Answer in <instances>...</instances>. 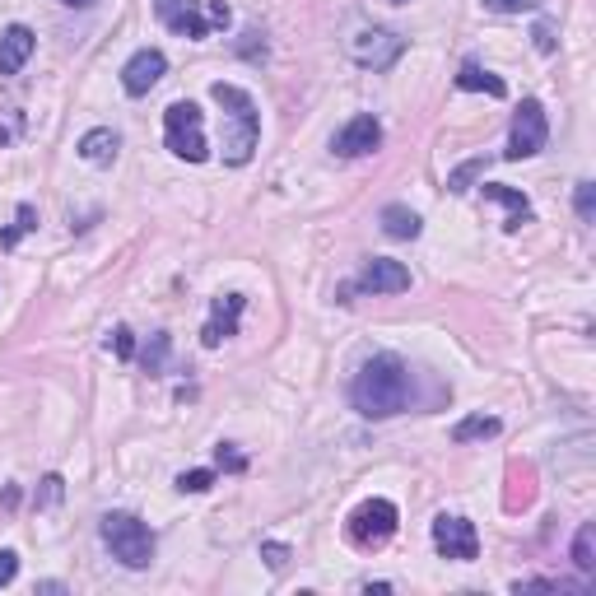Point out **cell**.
Wrapping results in <instances>:
<instances>
[{
  "label": "cell",
  "mask_w": 596,
  "mask_h": 596,
  "mask_svg": "<svg viewBox=\"0 0 596 596\" xmlns=\"http://www.w3.org/2000/svg\"><path fill=\"white\" fill-rule=\"evenodd\" d=\"M480 196H485V201H499L503 210H508L503 233H517L522 224H531V201L517 187H503V182H480Z\"/></svg>",
  "instance_id": "9a60e30c"
},
{
  "label": "cell",
  "mask_w": 596,
  "mask_h": 596,
  "mask_svg": "<svg viewBox=\"0 0 596 596\" xmlns=\"http://www.w3.org/2000/svg\"><path fill=\"white\" fill-rule=\"evenodd\" d=\"M215 461L224 466V471H233V475L247 471V457H243V452H238L233 443H219V447H215Z\"/></svg>",
  "instance_id": "484cf974"
},
{
  "label": "cell",
  "mask_w": 596,
  "mask_h": 596,
  "mask_svg": "<svg viewBox=\"0 0 596 596\" xmlns=\"http://www.w3.org/2000/svg\"><path fill=\"white\" fill-rule=\"evenodd\" d=\"M396 527H401V513H396L392 499H364L345 517V536H350V545H359V550H382V545L396 536Z\"/></svg>",
  "instance_id": "8992f818"
},
{
  "label": "cell",
  "mask_w": 596,
  "mask_h": 596,
  "mask_svg": "<svg viewBox=\"0 0 596 596\" xmlns=\"http://www.w3.org/2000/svg\"><path fill=\"white\" fill-rule=\"evenodd\" d=\"M38 229V205H19V210H14V224L5 233H0V247H5V252H14V247H19V238H24V233H33Z\"/></svg>",
  "instance_id": "ffe728a7"
},
{
  "label": "cell",
  "mask_w": 596,
  "mask_h": 596,
  "mask_svg": "<svg viewBox=\"0 0 596 596\" xmlns=\"http://www.w3.org/2000/svg\"><path fill=\"white\" fill-rule=\"evenodd\" d=\"M163 75H168V56H163L159 47H140V52L122 66V89L131 98H145L149 89L163 80Z\"/></svg>",
  "instance_id": "8fae6325"
},
{
  "label": "cell",
  "mask_w": 596,
  "mask_h": 596,
  "mask_svg": "<svg viewBox=\"0 0 596 596\" xmlns=\"http://www.w3.org/2000/svg\"><path fill=\"white\" fill-rule=\"evenodd\" d=\"M154 14H159L163 28H173L177 38H191V42L224 33L233 19V10L224 0H154Z\"/></svg>",
  "instance_id": "3957f363"
},
{
  "label": "cell",
  "mask_w": 596,
  "mask_h": 596,
  "mask_svg": "<svg viewBox=\"0 0 596 596\" xmlns=\"http://www.w3.org/2000/svg\"><path fill=\"white\" fill-rule=\"evenodd\" d=\"M392 5H406V0H392Z\"/></svg>",
  "instance_id": "836d02e7"
},
{
  "label": "cell",
  "mask_w": 596,
  "mask_h": 596,
  "mask_svg": "<svg viewBox=\"0 0 596 596\" xmlns=\"http://www.w3.org/2000/svg\"><path fill=\"white\" fill-rule=\"evenodd\" d=\"M485 168H489V159H466V163H457L452 173H447V191L452 196H461V191H471L480 177H485Z\"/></svg>",
  "instance_id": "44dd1931"
},
{
  "label": "cell",
  "mask_w": 596,
  "mask_h": 596,
  "mask_svg": "<svg viewBox=\"0 0 596 596\" xmlns=\"http://www.w3.org/2000/svg\"><path fill=\"white\" fill-rule=\"evenodd\" d=\"M168 345H173L168 331H159V336L149 340V350H145V368H149V373H163V364H168Z\"/></svg>",
  "instance_id": "603a6c76"
},
{
  "label": "cell",
  "mask_w": 596,
  "mask_h": 596,
  "mask_svg": "<svg viewBox=\"0 0 596 596\" xmlns=\"http://www.w3.org/2000/svg\"><path fill=\"white\" fill-rule=\"evenodd\" d=\"M61 494H66V480H61V475H47V480H42V489H38V508H56V503H61Z\"/></svg>",
  "instance_id": "4316f807"
},
{
  "label": "cell",
  "mask_w": 596,
  "mask_h": 596,
  "mask_svg": "<svg viewBox=\"0 0 596 596\" xmlns=\"http://www.w3.org/2000/svg\"><path fill=\"white\" fill-rule=\"evenodd\" d=\"M261 559H266V564L280 573V569L289 564V545H285V541H261Z\"/></svg>",
  "instance_id": "f1b7e54d"
},
{
  "label": "cell",
  "mask_w": 596,
  "mask_h": 596,
  "mask_svg": "<svg viewBox=\"0 0 596 596\" xmlns=\"http://www.w3.org/2000/svg\"><path fill=\"white\" fill-rule=\"evenodd\" d=\"M98 536H103V545L112 550L117 564H126V569H149V559H154V531H149V522H140L136 513H103Z\"/></svg>",
  "instance_id": "277c9868"
},
{
  "label": "cell",
  "mask_w": 596,
  "mask_h": 596,
  "mask_svg": "<svg viewBox=\"0 0 596 596\" xmlns=\"http://www.w3.org/2000/svg\"><path fill=\"white\" fill-rule=\"evenodd\" d=\"M531 38H536V52H545V56L559 47V42H555V24H550V19H541V24L531 28Z\"/></svg>",
  "instance_id": "f546056e"
},
{
  "label": "cell",
  "mask_w": 596,
  "mask_h": 596,
  "mask_svg": "<svg viewBox=\"0 0 596 596\" xmlns=\"http://www.w3.org/2000/svg\"><path fill=\"white\" fill-rule=\"evenodd\" d=\"M112 350H117V359H131V354H136V336H131L126 326H117V331H112Z\"/></svg>",
  "instance_id": "4dcf8cb0"
},
{
  "label": "cell",
  "mask_w": 596,
  "mask_h": 596,
  "mask_svg": "<svg viewBox=\"0 0 596 596\" xmlns=\"http://www.w3.org/2000/svg\"><path fill=\"white\" fill-rule=\"evenodd\" d=\"M117 149H122V136H117L112 126H94V131L80 136V159L94 163V168H108V163L117 159Z\"/></svg>",
  "instance_id": "2e32d148"
},
{
  "label": "cell",
  "mask_w": 596,
  "mask_h": 596,
  "mask_svg": "<svg viewBox=\"0 0 596 596\" xmlns=\"http://www.w3.org/2000/svg\"><path fill=\"white\" fill-rule=\"evenodd\" d=\"M38 38H33V28L28 24H10L0 33V75H19L28 66V56H33Z\"/></svg>",
  "instance_id": "5bb4252c"
},
{
  "label": "cell",
  "mask_w": 596,
  "mask_h": 596,
  "mask_svg": "<svg viewBox=\"0 0 596 596\" xmlns=\"http://www.w3.org/2000/svg\"><path fill=\"white\" fill-rule=\"evenodd\" d=\"M382 145V122L378 117H350V122L336 131V140H331V149H336L340 159H364V154H373V149Z\"/></svg>",
  "instance_id": "4fadbf2b"
},
{
  "label": "cell",
  "mask_w": 596,
  "mask_h": 596,
  "mask_svg": "<svg viewBox=\"0 0 596 596\" xmlns=\"http://www.w3.org/2000/svg\"><path fill=\"white\" fill-rule=\"evenodd\" d=\"M210 485H215V471H205V466H201V471H182V475H177V489H182V494H205Z\"/></svg>",
  "instance_id": "cb8c5ba5"
},
{
  "label": "cell",
  "mask_w": 596,
  "mask_h": 596,
  "mask_svg": "<svg viewBox=\"0 0 596 596\" xmlns=\"http://www.w3.org/2000/svg\"><path fill=\"white\" fill-rule=\"evenodd\" d=\"M350 289H364V294H406L410 271L392 257H373V261H364V271L354 275Z\"/></svg>",
  "instance_id": "7c38bea8"
},
{
  "label": "cell",
  "mask_w": 596,
  "mask_h": 596,
  "mask_svg": "<svg viewBox=\"0 0 596 596\" xmlns=\"http://www.w3.org/2000/svg\"><path fill=\"white\" fill-rule=\"evenodd\" d=\"M550 140V122H545V108L541 98H522V108L513 112V126H508V149L503 159L508 163H522V159H536Z\"/></svg>",
  "instance_id": "52a82bcc"
},
{
  "label": "cell",
  "mask_w": 596,
  "mask_h": 596,
  "mask_svg": "<svg viewBox=\"0 0 596 596\" xmlns=\"http://www.w3.org/2000/svg\"><path fill=\"white\" fill-rule=\"evenodd\" d=\"M485 10H494V14H531V10H541V0H485Z\"/></svg>",
  "instance_id": "83f0119b"
},
{
  "label": "cell",
  "mask_w": 596,
  "mask_h": 596,
  "mask_svg": "<svg viewBox=\"0 0 596 596\" xmlns=\"http://www.w3.org/2000/svg\"><path fill=\"white\" fill-rule=\"evenodd\" d=\"M243 308H247L243 294H219L215 303H210V322L201 326V345H205V350H219V345H224L229 336H238Z\"/></svg>",
  "instance_id": "30bf717a"
},
{
  "label": "cell",
  "mask_w": 596,
  "mask_h": 596,
  "mask_svg": "<svg viewBox=\"0 0 596 596\" xmlns=\"http://www.w3.org/2000/svg\"><path fill=\"white\" fill-rule=\"evenodd\" d=\"M210 98L224 108V163L243 168V163L257 154V140H261V112H257V103H252V94H247V89H238V84H224V80L210 84Z\"/></svg>",
  "instance_id": "7a4b0ae2"
},
{
  "label": "cell",
  "mask_w": 596,
  "mask_h": 596,
  "mask_svg": "<svg viewBox=\"0 0 596 596\" xmlns=\"http://www.w3.org/2000/svg\"><path fill=\"white\" fill-rule=\"evenodd\" d=\"M420 215L410 210V205H387L382 210V233L387 238H396V243H410V238H420Z\"/></svg>",
  "instance_id": "ac0fdd59"
},
{
  "label": "cell",
  "mask_w": 596,
  "mask_h": 596,
  "mask_svg": "<svg viewBox=\"0 0 596 596\" xmlns=\"http://www.w3.org/2000/svg\"><path fill=\"white\" fill-rule=\"evenodd\" d=\"M415 401V378L401 354H373L350 382V406L364 420H392Z\"/></svg>",
  "instance_id": "6da1fadb"
},
{
  "label": "cell",
  "mask_w": 596,
  "mask_h": 596,
  "mask_svg": "<svg viewBox=\"0 0 596 596\" xmlns=\"http://www.w3.org/2000/svg\"><path fill=\"white\" fill-rule=\"evenodd\" d=\"M573 564H578V573L596 569V527H592V522L578 527V536H573Z\"/></svg>",
  "instance_id": "7402d4cb"
},
{
  "label": "cell",
  "mask_w": 596,
  "mask_h": 596,
  "mask_svg": "<svg viewBox=\"0 0 596 596\" xmlns=\"http://www.w3.org/2000/svg\"><path fill=\"white\" fill-rule=\"evenodd\" d=\"M573 205H578V219H583V224H592V219H596V182H578V196H573Z\"/></svg>",
  "instance_id": "d4e9b609"
},
{
  "label": "cell",
  "mask_w": 596,
  "mask_h": 596,
  "mask_svg": "<svg viewBox=\"0 0 596 596\" xmlns=\"http://www.w3.org/2000/svg\"><path fill=\"white\" fill-rule=\"evenodd\" d=\"M406 56V38L396 28H359L350 38V61L364 70H392L396 61Z\"/></svg>",
  "instance_id": "ba28073f"
},
{
  "label": "cell",
  "mask_w": 596,
  "mask_h": 596,
  "mask_svg": "<svg viewBox=\"0 0 596 596\" xmlns=\"http://www.w3.org/2000/svg\"><path fill=\"white\" fill-rule=\"evenodd\" d=\"M457 89H466V94H489V98H508V84L494 75V70H485L480 61H461L457 70Z\"/></svg>",
  "instance_id": "e0dca14e"
},
{
  "label": "cell",
  "mask_w": 596,
  "mask_h": 596,
  "mask_svg": "<svg viewBox=\"0 0 596 596\" xmlns=\"http://www.w3.org/2000/svg\"><path fill=\"white\" fill-rule=\"evenodd\" d=\"M61 5H70V10H89L94 0H61Z\"/></svg>",
  "instance_id": "d6a6232c"
},
{
  "label": "cell",
  "mask_w": 596,
  "mask_h": 596,
  "mask_svg": "<svg viewBox=\"0 0 596 596\" xmlns=\"http://www.w3.org/2000/svg\"><path fill=\"white\" fill-rule=\"evenodd\" d=\"M163 140H168V149H173L177 159H187V163L210 159V145H205V117H201V108H196L191 98H182V103H173V108L163 112Z\"/></svg>",
  "instance_id": "5b68a950"
},
{
  "label": "cell",
  "mask_w": 596,
  "mask_h": 596,
  "mask_svg": "<svg viewBox=\"0 0 596 596\" xmlns=\"http://www.w3.org/2000/svg\"><path fill=\"white\" fill-rule=\"evenodd\" d=\"M434 550L443 559H457V564H471L480 555V536H475V522H466L461 513H438L434 517Z\"/></svg>",
  "instance_id": "9c48e42d"
},
{
  "label": "cell",
  "mask_w": 596,
  "mask_h": 596,
  "mask_svg": "<svg viewBox=\"0 0 596 596\" xmlns=\"http://www.w3.org/2000/svg\"><path fill=\"white\" fill-rule=\"evenodd\" d=\"M503 424L494 415H466V420L452 424V443H475V438H494Z\"/></svg>",
  "instance_id": "d6986e66"
},
{
  "label": "cell",
  "mask_w": 596,
  "mask_h": 596,
  "mask_svg": "<svg viewBox=\"0 0 596 596\" xmlns=\"http://www.w3.org/2000/svg\"><path fill=\"white\" fill-rule=\"evenodd\" d=\"M14 573H19V555H14V550H0V587H10Z\"/></svg>",
  "instance_id": "1f68e13d"
}]
</instances>
